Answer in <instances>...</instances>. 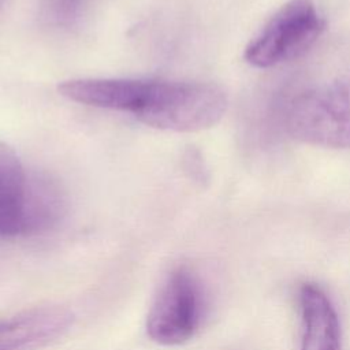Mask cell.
<instances>
[{
	"label": "cell",
	"instance_id": "obj_7",
	"mask_svg": "<svg viewBox=\"0 0 350 350\" xmlns=\"http://www.w3.org/2000/svg\"><path fill=\"white\" fill-rule=\"evenodd\" d=\"M298 302L301 350H342L339 317L325 291L314 283H304Z\"/></svg>",
	"mask_w": 350,
	"mask_h": 350
},
{
	"label": "cell",
	"instance_id": "obj_6",
	"mask_svg": "<svg viewBox=\"0 0 350 350\" xmlns=\"http://www.w3.org/2000/svg\"><path fill=\"white\" fill-rule=\"evenodd\" d=\"M72 324L74 313L59 305L0 317V350H40L66 335Z\"/></svg>",
	"mask_w": 350,
	"mask_h": 350
},
{
	"label": "cell",
	"instance_id": "obj_1",
	"mask_svg": "<svg viewBox=\"0 0 350 350\" xmlns=\"http://www.w3.org/2000/svg\"><path fill=\"white\" fill-rule=\"evenodd\" d=\"M60 96L88 107L126 113L159 130L191 133L215 126L226 113L224 89L213 82L150 78H75Z\"/></svg>",
	"mask_w": 350,
	"mask_h": 350
},
{
	"label": "cell",
	"instance_id": "obj_2",
	"mask_svg": "<svg viewBox=\"0 0 350 350\" xmlns=\"http://www.w3.org/2000/svg\"><path fill=\"white\" fill-rule=\"evenodd\" d=\"M64 193L46 174L29 171L0 141V238L44 234L62 220Z\"/></svg>",
	"mask_w": 350,
	"mask_h": 350
},
{
	"label": "cell",
	"instance_id": "obj_5",
	"mask_svg": "<svg viewBox=\"0 0 350 350\" xmlns=\"http://www.w3.org/2000/svg\"><path fill=\"white\" fill-rule=\"evenodd\" d=\"M204 290L197 275L187 267L172 269L150 305L146 317L149 338L163 346L190 340L204 316Z\"/></svg>",
	"mask_w": 350,
	"mask_h": 350
},
{
	"label": "cell",
	"instance_id": "obj_4",
	"mask_svg": "<svg viewBox=\"0 0 350 350\" xmlns=\"http://www.w3.org/2000/svg\"><path fill=\"white\" fill-rule=\"evenodd\" d=\"M325 29L313 0H288L260 29L245 48V60L269 68L309 51Z\"/></svg>",
	"mask_w": 350,
	"mask_h": 350
},
{
	"label": "cell",
	"instance_id": "obj_10",
	"mask_svg": "<svg viewBox=\"0 0 350 350\" xmlns=\"http://www.w3.org/2000/svg\"><path fill=\"white\" fill-rule=\"evenodd\" d=\"M3 4H4V0H0V11H1V8H3Z\"/></svg>",
	"mask_w": 350,
	"mask_h": 350
},
{
	"label": "cell",
	"instance_id": "obj_3",
	"mask_svg": "<svg viewBox=\"0 0 350 350\" xmlns=\"http://www.w3.org/2000/svg\"><path fill=\"white\" fill-rule=\"evenodd\" d=\"M286 124L301 142L350 149V74L298 94L290 103Z\"/></svg>",
	"mask_w": 350,
	"mask_h": 350
},
{
	"label": "cell",
	"instance_id": "obj_8",
	"mask_svg": "<svg viewBox=\"0 0 350 350\" xmlns=\"http://www.w3.org/2000/svg\"><path fill=\"white\" fill-rule=\"evenodd\" d=\"M90 0H49V15L59 25L75 22Z\"/></svg>",
	"mask_w": 350,
	"mask_h": 350
},
{
	"label": "cell",
	"instance_id": "obj_9",
	"mask_svg": "<svg viewBox=\"0 0 350 350\" xmlns=\"http://www.w3.org/2000/svg\"><path fill=\"white\" fill-rule=\"evenodd\" d=\"M187 161H189V167L193 168L191 170V176L196 178L197 180H205L206 179V175H205V168L202 165V160L201 157L194 152H191L190 157H187Z\"/></svg>",
	"mask_w": 350,
	"mask_h": 350
}]
</instances>
